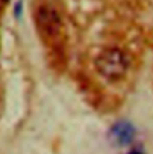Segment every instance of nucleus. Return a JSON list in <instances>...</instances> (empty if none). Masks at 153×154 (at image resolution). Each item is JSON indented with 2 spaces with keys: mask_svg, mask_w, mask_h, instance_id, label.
Segmentation results:
<instances>
[{
  "mask_svg": "<svg viewBox=\"0 0 153 154\" xmlns=\"http://www.w3.org/2000/svg\"><path fill=\"white\" fill-rule=\"evenodd\" d=\"M96 68L98 73L108 80H120L127 73L128 59L126 54L116 48L103 50L96 59Z\"/></svg>",
  "mask_w": 153,
  "mask_h": 154,
  "instance_id": "f257e3e1",
  "label": "nucleus"
},
{
  "mask_svg": "<svg viewBox=\"0 0 153 154\" xmlns=\"http://www.w3.org/2000/svg\"><path fill=\"white\" fill-rule=\"evenodd\" d=\"M135 137V128L127 121H120L113 125L109 133L110 141L120 147H124L132 143Z\"/></svg>",
  "mask_w": 153,
  "mask_h": 154,
  "instance_id": "7ed1b4c3",
  "label": "nucleus"
},
{
  "mask_svg": "<svg viewBox=\"0 0 153 154\" xmlns=\"http://www.w3.org/2000/svg\"><path fill=\"white\" fill-rule=\"evenodd\" d=\"M129 154H144L141 151H138V149H134V151H132Z\"/></svg>",
  "mask_w": 153,
  "mask_h": 154,
  "instance_id": "20e7f679",
  "label": "nucleus"
},
{
  "mask_svg": "<svg viewBox=\"0 0 153 154\" xmlns=\"http://www.w3.org/2000/svg\"><path fill=\"white\" fill-rule=\"evenodd\" d=\"M5 2H6V0H0V10L2 8V6L5 5Z\"/></svg>",
  "mask_w": 153,
  "mask_h": 154,
  "instance_id": "39448f33",
  "label": "nucleus"
},
{
  "mask_svg": "<svg viewBox=\"0 0 153 154\" xmlns=\"http://www.w3.org/2000/svg\"><path fill=\"white\" fill-rule=\"evenodd\" d=\"M37 26L44 37L54 38L60 32V18L50 7H43L37 14Z\"/></svg>",
  "mask_w": 153,
  "mask_h": 154,
  "instance_id": "f03ea898",
  "label": "nucleus"
}]
</instances>
